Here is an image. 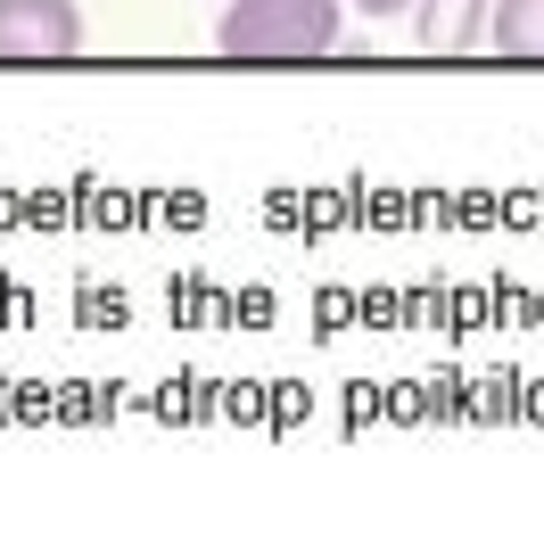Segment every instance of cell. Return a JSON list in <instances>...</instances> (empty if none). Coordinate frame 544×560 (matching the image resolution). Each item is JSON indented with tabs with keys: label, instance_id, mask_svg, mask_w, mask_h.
I'll list each match as a JSON object with an SVG mask.
<instances>
[{
	"label": "cell",
	"instance_id": "6da1fadb",
	"mask_svg": "<svg viewBox=\"0 0 544 560\" xmlns=\"http://www.w3.org/2000/svg\"><path fill=\"white\" fill-rule=\"evenodd\" d=\"M215 50L223 58H331L338 50V0H231L215 18Z\"/></svg>",
	"mask_w": 544,
	"mask_h": 560
},
{
	"label": "cell",
	"instance_id": "3957f363",
	"mask_svg": "<svg viewBox=\"0 0 544 560\" xmlns=\"http://www.w3.org/2000/svg\"><path fill=\"white\" fill-rule=\"evenodd\" d=\"M413 34L421 50L462 58L471 42H487V0H413Z\"/></svg>",
	"mask_w": 544,
	"mask_h": 560
},
{
	"label": "cell",
	"instance_id": "7a4b0ae2",
	"mask_svg": "<svg viewBox=\"0 0 544 560\" xmlns=\"http://www.w3.org/2000/svg\"><path fill=\"white\" fill-rule=\"evenodd\" d=\"M83 58V9L74 0H0V67H58Z\"/></svg>",
	"mask_w": 544,
	"mask_h": 560
},
{
	"label": "cell",
	"instance_id": "277c9868",
	"mask_svg": "<svg viewBox=\"0 0 544 560\" xmlns=\"http://www.w3.org/2000/svg\"><path fill=\"white\" fill-rule=\"evenodd\" d=\"M487 42L504 58H536L544 67V0H487Z\"/></svg>",
	"mask_w": 544,
	"mask_h": 560
},
{
	"label": "cell",
	"instance_id": "5b68a950",
	"mask_svg": "<svg viewBox=\"0 0 544 560\" xmlns=\"http://www.w3.org/2000/svg\"><path fill=\"white\" fill-rule=\"evenodd\" d=\"M355 9H363V18H404L413 0H355Z\"/></svg>",
	"mask_w": 544,
	"mask_h": 560
}]
</instances>
